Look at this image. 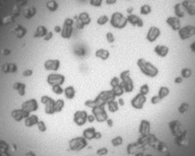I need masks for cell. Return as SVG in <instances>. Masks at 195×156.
I'll return each instance as SVG.
<instances>
[{
  "label": "cell",
  "instance_id": "1",
  "mask_svg": "<svg viewBox=\"0 0 195 156\" xmlns=\"http://www.w3.org/2000/svg\"><path fill=\"white\" fill-rule=\"evenodd\" d=\"M137 65L140 68L141 74H143L147 77L154 78L159 74L158 68L155 65H153L152 62L143 58H140L137 60Z\"/></svg>",
  "mask_w": 195,
  "mask_h": 156
},
{
  "label": "cell",
  "instance_id": "2",
  "mask_svg": "<svg viewBox=\"0 0 195 156\" xmlns=\"http://www.w3.org/2000/svg\"><path fill=\"white\" fill-rule=\"evenodd\" d=\"M120 80H121V85L123 86L125 92L130 93L134 90V82L132 78L130 77V71L126 70L123 71L120 74Z\"/></svg>",
  "mask_w": 195,
  "mask_h": 156
},
{
  "label": "cell",
  "instance_id": "3",
  "mask_svg": "<svg viewBox=\"0 0 195 156\" xmlns=\"http://www.w3.org/2000/svg\"><path fill=\"white\" fill-rule=\"evenodd\" d=\"M111 25L116 29H123L127 24V18L125 17L121 12H114L110 19Z\"/></svg>",
  "mask_w": 195,
  "mask_h": 156
},
{
  "label": "cell",
  "instance_id": "4",
  "mask_svg": "<svg viewBox=\"0 0 195 156\" xmlns=\"http://www.w3.org/2000/svg\"><path fill=\"white\" fill-rule=\"evenodd\" d=\"M87 145V141L84 137H77L73 138L69 141L70 150L73 152H80L85 149Z\"/></svg>",
  "mask_w": 195,
  "mask_h": 156
},
{
  "label": "cell",
  "instance_id": "5",
  "mask_svg": "<svg viewBox=\"0 0 195 156\" xmlns=\"http://www.w3.org/2000/svg\"><path fill=\"white\" fill-rule=\"evenodd\" d=\"M179 36L181 40L185 41V40H188L190 38H192L193 36L195 35V26L193 25H186V26H183L181 27L179 31Z\"/></svg>",
  "mask_w": 195,
  "mask_h": 156
},
{
  "label": "cell",
  "instance_id": "6",
  "mask_svg": "<svg viewBox=\"0 0 195 156\" xmlns=\"http://www.w3.org/2000/svg\"><path fill=\"white\" fill-rule=\"evenodd\" d=\"M73 20L71 18H66L63 22V27L60 32V35L64 39H69L72 36L73 33Z\"/></svg>",
  "mask_w": 195,
  "mask_h": 156
},
{
  "label": "cell",
  "instance_id": "7",
  "mask_svg": "<svg viewBox=\"0 0 195 156\" xmlns=\"http://www.w3.org/2000/svg\"><path fill=\"white\" fill-rule=\"evenodd\" d=\"M47 81L50 86H61L65 82V76L60 74H50L47 75Z\"/></svg>",
  "mask_w": 195,
  "mask_h": 156
},
{
  "label": "cell",
  "instance_id": "8",
  "mask_svg": "<svg viewBox=\"0 0 195 156\" xmlns=\"http://www.w3.org/2000/svg\"><path fill=\"white\" fill-rule=\"evenodd\" d=\"M92 114L98 122L102 123V122L107 121L108 119V115L104 109V106H97V107L92 108Z\"/></svg>",
  "mask_w": 195,
  "mask_h": 156
},
{
  "label": "cell",
  "instance_id": "9",
  "mask_svg": "<svg viewBox=\"0 0 195 156\" xmlns=\"http://www.w3.org/2000/svg\"><path fill=\"white\" fill-rule=\"evenodd\" d=\"M146 96L141 94V93H139L137 94L132 100H131V105L134 109H137V110H141L145 103H146Z\"/></svg>",
  "mask_w": 195,
  "mask_h": 156
},
{
  "label": "cell",
  "instance_id": "10",
  "mask_svg": "<svg viewBox=\"0 0 195 156\" xmlns=\"http://www.w3.org/2000/svg\"><path fill=\"white\" fill-rule=\"evenodd\" d=\"M87 113L86 111H76L73 114V122L76 126L82 127L87 122Z\"/></svg>",
  "mask_w": 195,
  "mask_h": 156
},
{
  "label": "cell",
  "instance_id": "11",
  "mask_svg": "<svg viewBox=\"0 0 195 156\" xmlns=\"http://www.w3.org/2000/svg\"><path fill=\"white\" fill-rule=\"evenodd\" d=\"M161 35V30L156 27V26H152L150 27L148 33H147V35H146V38L149 42L153 43L154 41H156Z\"/></svg>",
  "mask_w": 195,
  "mask_h": 156
},
{
  "label": "cell",
  "instance_id": "12",
  "mask_svg": "<svg viewBox=\"0 0 195 156\" xmlns=\"http://www.w3.org/2000/svg\"><path fill=\"white\" fill-rule=\"evenodd\" d=\"M169 128H170V130H171V134H172L175 138L178 137L179 135H180V134L185 130V129L182 128V127H181L179 121H178V120H173V121H171V122L169 123Z\"/></svg>",
  "mask_w": 195,
  "mask_h": 156
},
{
  "label": "cell",
  "instance_id": "13",
  "mask_svg": "<svg viewBox=\"0 0 195 156\" xmlns=\"http://www.w3.org/2000/svg\"><path fill=\"white\" fill-rule=\"evenodd\" d=\"M166 23L169 25V27L173 30V31H179L181 28V22H180V19H179L178 17H174V16H170L166 19Z\"/></svg>",
  "mask_w": 195,
  "mask_h": 156
},
{
  "label": "cell",
  "instance_id": "14",
  "mask_svg": "<svg viewBox=\"0 0 195 156\" xmlns=\"http://www.w3.org/2000/svg\"><path fill=\"white\" fill-rule=\"evenodd\" d=\"M60 61L59 60H47L44 63V67L47 71L57 72L60 69Z\"/></svg>",
  "mask_w": 195,
  "mask_h": 156
},
{
  "label": "cell",
  "instance_id": "15",
  "mask_svg": "<svg viewBox=\"0 0 195 156\" xmlns=\"http://www.w3.org/2000/svg\"><path fill=\"white\" fill-rule=\"evenodd\" d=\"M37 108H38V104H37L36 100H33V99L24 101V102L22 103V105H21V109H23L24 111L28 112L29 114L32 113V112L36 111Z\"/></svg>",
  "mask_w": 195,
  "mask_h": 156
},
{
  "label": "cell",
  "instance_id": "16",
  "mask_svg": "<svg viewBox=\"0 0 195 156\" xmlns=\"http://www.w3.org/2000/svg\"><path fill=\"white\" fill-rule=\"evenodd\" d=\"M139 132L141 137H146L151 134V123L148 120H141Z\"/></svg>",
  "mask_w": 195,
  "mask_h": 156
},
{
  "label": "cell",
  "instance_id": "17",
  "mask_svg": "<svg viewBox=\"0 0 195 156\" xmlns=\"http://www.w3.org/2000/svg\"><path fill=\"white\" fill-rule=\"evenodd\" d=\"M11 115L14 120H16L17 122H20L23 119H26L30 115V114L28 112L24 111L23 109H17L11 113Z\"/></svg>",
  "mask_w": 195,
  "mask_h": 156
},
{
  "label": "cell",
  "instance_id": "18",
  "mask_svg": "<svg viewBox=\"0 0 195 156\" xmlns=\"http://www.w3.org/2000/svg\"><path fill=\"white\" fill-rule=\"evenodd\" d=\"M181 4L190 16H195V0H184Z\"/></svg>",
  "mask_w": 195,
  "mask_h": 156
},
{
  "label": "cell",
  "instance_id": "19",
  "mask_svg": "<svg viewBox=\"0 0 195 156\" xmlns=\"http://www.w3.org/2000/svg\"><path fill=\"white\" fill-rule=\"evenodd\" d=\"M143 150H144V145L140 144L139 141L136 142V143L129 144L127 146V153H128V154H137L142 153Z\"/></svg>",
  "mask_w": 195,
  "mask_h": 156
},
{
  "label": "cell",
  "instance_id": "20",
  "mask_svg": "<svg viewBox=\"0 0 195 156\" xmlns=\"http://www.w3.org/2000/svg\"><path fill=\"white\" fill-rule=\"evenodd\" d=\"M127 21L132 24L133 26H137V27H143L144 26V22L142 20V19L137 15H134V14H129L127 17Z\"/></svg>",
  "mask_w": 195,
  "mask_h": 156
},
{
  "label": "cell",
  "instance_id": "21",
  "mask_svg": "<svg viewBox=\"0 0 195 156\" xmlns=\"http://www.w3.org/2000/svg\"><path fill=\"white\" fill-rule=\"evenodd\" d=\"M187 130H184L180 135L175 138V142L179 147H186L188 145V137H187Z\"/></svg>",
  "mask_w": 195,
  "mask_h": 156
},
{
  "label": "cell",
  "instance_id": "22",
  "mask_svg": "<svg viewBox=\"0 0 195 156\" xmlns=\"http://www.w3.org/2000/svg\"><path fill=\"white\" fill-rule=\"evenodd\" d=\"M155 54L160 58H166L169 53V47L165 45H157L154 47Z\"/></svg>",
  "mask_w": 195,
  "mask_h": 156
},
{
  "label": "cell",
  "instance_id": "23",
  "mask_svg": "<svg viewBox=\"0 0 195 156\" xmlns=\"http://www.w3.org/2000/svg\"><path fill=\"white\" fill-rule=\"evenodd\" d=\"M153 148H154L155 150H157L158 152L162 153V154H168L169 153V149H168V146L166 143L157 140L154 144L153 145Z\"/></svg>",
  "mask_w": 195,
  "mask_h": 156
},
{
  "label": "cell",
  "instance_id": "24",
  "mask_svg": "<svg viewBox=\"0 0 195 156\" xmlns=\"http://www.w3.org/2000/svg\"><path fill=\"white\" fill-rule=\"evenodd\" d=\"M84 26L88 25L91 22V18L89 16V14L87 12H81L78 15V19H77Z\"/></svg>",
  "mask_w": 195,
  "mask_h": 156
},
{
  "label": "cell",
  "instance_id": "25",
  "mask_svg": "<svg viewBox=\"0 0 195 156\" xmlns=\"http://www.w3.org/2000/svg\"><path fill=\"white\" fill-rule=\"evenodd\" d=\"M95 56L102 60H106L109 59L110 57V52L107 50V49H104V48H99L96 50L95 52Z\"/></svg>",
  "mask_w": 195,
  "mask_h": 156
},
{
  "label": "cell",
  "instance_id": "26",
  "mask_svg": "<svg viewBox=\"0 0 195 156\" xmlns=\"http://www.w3.org/2000/svg\"><path fill=\"white\" fill-rule=\"evenodd\" d=\"M96 129L94 127H88L86 129H85L83 131V137L86 140H90L95 139V134H96Z\"/></svg>",
  "mask_w": 195,
  "mask_h": 156
},
{
  "label": "cell",
  "instance_id": "27",
  "mask_svg": "<svg viewBox=\"0 0 195 156\" xmlns=\"http://www.w3.org/2000/svg\"><path fill=\"white\" fill-rule=\"evenodd\" d=\"M184 7H182V4L181 3H178L174 6V12H175V15L176 17H178L179 19L180 18H184L185 16V11H184Z\"/></svg>",
  "mask_w": 195,
  "mask_h": 156
},
{
  "label": "cell",
  "instance_id": "28",
  "mask_svg": "<svg viewBox=\"0 0 195 156\" xmlns=\"http://www.w3.org/2000/svg\"><path fill=\"white\" fill-rule=\"evenodd\" d=\"M63 93H64L66 99L73 100L75 97V93L76 92H75V89H74V87L73 86H69V87H67L64 88V92Z\"/></svg>",
  "mask_w": 195,
  "mask_h": 156
},
{
  "label": "cell",
  "instance_id": "29",
  "mask_svg": "<svg viewBox=\"0 0 195 156\" xmlns=\"http://www.w3.org/2000/svg\"><path fill=\"white\" fill-rule=\"evenodd\" d=\"M38 117L35 115H29L26 119H25V126L28 127H32L35 125L38 124Z\"/></svg>",
  "mask_w": 195,
  "mask_h": 156
},
{
  "label": "cell",
  "instance_id": "30",
  "mask_svg": "<svg viewBox=\"0 0 195 156\" xmlns=\"http://www.w3.org/2000/svg\"><path fill=\"white\" fill-rule=\"evenodd\" d=\"M169 94H170V89H169V87H167L163 86V87H161L159 88V90H158V96L160 97L161 100L166 99V97H168Z\"/></svg>",
  "mask_w": 195,
  "mask_h": 156
},
{
  "label": "cell",
  "instance_id": "31",
  "mask_svg": "<svg viewBox=\"0 0 195 156\" xmlns=\"http://www.w3.org/2000/svg\"><path fill=\"white\" fill-rule=\"evenodd\" d=\"M13 88L15 90L18 91V93L20 95V96H23L25 94V88H26V86L23 84V83H20V82H17L13 85Z\"/></svg>",
  "mask_w": 195,
  "mask_h": 156
},
{
  "label": "cell",
  "instance_id": "32",
  "mask_svg": "<svg viewBox=\"0 0 195 156\" xmlns=\"http://www.w3.org/2000/svg\"><path fill=\"white\" fill-rule=\"evenodd\" d=\"M54 103H55V101L53 100V99H51L48 102H47L45 104V112L47 114H53L55 113V111H54Z\"/></svg>",
  "mask_w": 195,
  "mask_h": 156
},
{
  "label": "cell",
  "instance_id": "33",
  "mask_svg": "<svg viewBox=\"0 0 195 156\" xmlns=\"http://www.w3.org/2000/svg\"><path fill=\"white\" fill-rule=\"evenodd\" d=\"M107 107H108V110L111 112V113H116L118 110H119V104L116 100H110L108 103H107Z\"/></svg>",
  "mask_w": 195,
  "mask_h": 156
},
{
  "label": "cell",
  "instance_id": "34",
  "mask_svg": "<svg viewBox=\"0 0 195 156\" xmlns=\"http://www.w3.org/2000/svg\"><path fill=\"white\" fill-rule=\"evenodd\" d=\"M193 75V70L190 67H185L180 71V76L183 79H189Z\"/></svg>",
  "mask_w": 195,
  "mask_h": 156
},
{
  "label": "cell",
  "instance_id": "35",
  "mask_svg": "<svg viewBox=\"0 0 195 156\" xmlns=\"http://www.w3.org/2000/svg\"><path fill=\"white\" fill-rule=\"evenodd\" d=\"M112 91H113V95L115 97H121L125 93V89H124V87H123V86L121 84L118 85L115 87H113L112 88Z\"/></svg>",
  "mask_w": 195,
  "mask_h": 156
},
{
  "label": "cell",
  "instance_id": "36",
  "mask_svg": "<svg viewBox=\"0 0 195 156\" xmlns=\"http://www.w3.org/2000/svg\"><path fill=\"white\" fill-rule=\"evenodd\" d=\"M64 105H65L64 100H56L55 103H54V111H55V113H60V112H61V111L63 110V108H64Z\"/></svg>",
  "mask_w": 195,
  "mask_h": 156
},
{
  "label": "cell",
  "instance_id": "37",
  "mask_svg": "<svg viewBox=\"0 0 195 156\" xmlns=\"http://www.w3.org/2000/svg\"><path fill=\"white\" fill-rule=\"evenodd\" d=\"M47 7L50 10V11H56L59 7V4L57 3V1L55 0H50L49 2H47Z\"/></svg>",
  "mask_w": 195,
  "mask_h": 156
},
{
  "label": "cell",
  "instance_id": "38",
  "mask_svg": "<svg viewBox=\"0 0 195 156\" xmlns=\"http://www.w3.org/2000/svg\"><path fill=\"white\" fill-rule=\"evenodd\" d=\"M152 12V7L150 5H142L140 7V14L141 15H149Z\"/></svg>",
  "mask_w": 195,
  "mask_h": 156
},
{
  "label": "cell",
  "instance_id": "39",
  "mask_svg": "<svg viewBox=\"0 0 195 156\" xmlns=\"http://www.w3.org/2000/svg\"><path fill=\"white\" fill-rule=\"evenodd\" d=\"M189 109H190V104L187 102H182L179 107V114H184L189 111Z\"/></svg>",
  "mask_w": 195,
  "mask_h": 156
},
{
  "label": "cell",
  "instance_id": "40",
  "mask_svg": "<svg viewBox=\"0 0 195 156\" xmlns=\"http://www.w3.org/2000/svg\"><path fill=\"white\" fill-rule=\"evenodd\" d=\"M108 21H109V17H108L107 15H102V16L99 17L98 20H97V23H98L99 25H104V24H106Z\"/></svg>",
  "mask_w": 195,
  "mask_h": 156
},
{
  "label": "cell",
  "instance_id": "41",
  "mask_svg": "<svg viewBox=\"0 0 195 156\" xmlns=\"http://www.w3.org/2000/svg\"><path fill=\"white\" fill-rule=\"evenodd\" d=\"M123 138L122 137H120V136H118V137H115V138H113V140H112V144H113V146H115V147H117V146H120V145H122L123 144Z\"/></svg>",
  "mask_w": 195,
  "mask_h": 156
},
{
  "label": "cell",
  "instance_id": "42",
  "mask_svg": "<svg viewBox=\"0 0 195 156\" xmlns=\"http://www.w3.org/2000/svg\"><path fill=\"white\" fill-rule=\"evenodd\" d=\"M120 84H121V80H120L119 77H116V76L113 77V78L111 79V81H110V86L112 87V88L117 87V86L120 85Z\"/></svg>",
  "mask_w": 195,
  "mask_h": 156
},
{
  "label": "cell",
  "instance_id": "43",
  "mask_svg": "<svg viewBox=\"0 0 195 156\" xmlns=\"http://www.w3.org/2000/svg\"><path fill=\"white\" fill-rule=\"evenodd\" d=\"M52 91L57 95H61L64 92V89L61 87V86H53L52 87Z\"/></svg>",
  "mask_w": 195,
  "mask_h": 156
},
{
  "label": "cell",
  "instance_id": "44",
  "mask_svg": "<svg viewBox=\"0 0 195 156\" xmlns=\"http://www.w3.org/2000/svg\"><path fill=\"white\" fill-rule=\"evenodd\" d=\"M149 92H150V87H149V86H148L147 84H144V85H142V86L140 87V93H141V94H143V95L146 96Z\"/></svg>",
  "mask_w": 195,
  "mask_h": 156
},
{
  "label": "cell",
  "instance_id": "45",
  "mask_svg": "<svg viewBox=\"0 0 195 156\" xmlns=\"http://www.w3.org/2000/svg\"><path fill=\"white\" fill-rule=\"evenodd\" d=\"M161 100H162L160 99V97H159L158 95H156V96L152 97V99H151V103L153 104V105H155V104H158Z\"/></svg>",
  "mask_w": 195,
  "mask_h": 156
},
{
  "label": "cell",
  "instance_id": "46",
  "mask_svg": "<svg viewBox=\"0 0 195 156\" xmlns=\"http://www.w3.org/2000/svg\"><path fill=\"white\" fill-rule=\"evenodd\" d=\"M108 149L107 148H100V149H99L98 151H97V154L100 156H103V155H106L107 154H108Z\"/></svg>",
  "mask_w": 195,
  "mask_h": 156
},
{
  "label": "cell",
  "instance_id": "47",
  "mask_svg": "<svg viewBox=\"0 0 195 156\" xmlns=\"http://www.w3.org/2000/svg\"><path fill=\"white\" fill-rule=\"evenodd\" d=\"M106 39H107V41H108L109 43H113L114 40H115L114 35H113L112 33H110V32L106 33Z\"/></svg>",
  "mask_w": 195,
  "mask_h": 156
},
{
  "label": "cell",
  "instance_id": "48",
  "mask_svg": "<svg viewBox=\"0 0 195 156\" xmlns=\"http://www.w3.org/2000/svg\"><path fill=\"white\" fill-rule=\"evenodd\" d=\"M37 127H38V129H39L40 131H42V132H44V131H46V130H47V127H46L45 123H44V122H42V121L38 122Z\"/></svg>",
  "mask_w": 195,
  "mask_h": 156
},
{
  "label": "cell",
  "instance_id": "49",
  "mask_svg": "<svg viewBox=\"0 0 195 156\" xmlns=\"http://www.w3.org/2000/svg\"><path fill=\"white\" fill-rule=\"evenodd\" d=\"M103 0H90V5L93 7H100Z\"/></svg>",
  "mask_w": 195,
  "mask_h": 156
},
{
  "label": "cell",
  "instance_id": "50",
  "mask_svg": "<svg viewBox=\"0 0 195 156\" xmlns=\"http://www.w3.org/2000/svg\"><path fill=\"white\" fill-rule=\"evenodd\" d=\"M50 100H51L50 97H48V96H43V97L41 98V102H42L43 104H46V103L48 102Z\"/></svg>",
  "mask_w": 195,
  "mask_h": 156
},
{
  "label": "cell",
  "instance_id": "51",
  "mask_svg": "<svg viewBox=\"0 0 195 156\" xmlns=\"http://www.w3.org/2000/svg\"><path fill=\"white\" fill-rule=\"evenodd\" d=\"M183 82V78L181 76H178L174 79V83L175 84H181Z\"/></svg>",
  "mask_w": 195,
  "mask_h": 156
},
{
  "label": "cell",
  "instance_id": "52",
  "mask_svg": "<svg viewBox=\"0 0 195 156\" xmlns=\"http://www.w3.org/2000/svg\"><path fill=\"white\" fill-rule=\"evenodd\" d=\"M95 120H96V119H95V116H94L93 114H91V115H87V122H89V123H93Z\"/></svg>",
  "mask_w": 195,
  "mask_h": 156
},
{
  "label": "cell",
  "instance_id": "53",
  "mask_svg": "<svg viewBox=\"0 0 195 156\" xmlns=\"http://www.w3.org/2000/svg\"><path fill=\"white\" fill-rule=\"evenodd\" d=\"M32 74H33V72H32L31 70H27V71H24V72H23V75H24V76H30Z\"/></svg>",
  "mask_w": 195,
  "mask_h": 156
},
{
  "label": "cell",
  "instance_id": "54",
  "mask_svg": "<svg viewBox=\"0 0 195 156\" xmlns=\"http://www.w3.org/2000/svg\"><path fill=\"white\" fill-rule=\"evenodd\" d=\"M106 122H107V125H108L110 127H113V121L112 119H109V118H108Z\"/></svg>",
  "mask_w": 195,
  "mask_h": 156
},
{
  "label": "cell",
  "instance_id": "55",
  "mask_svg": "<svg viewBox=\"0 0 195 156\" xmlns=\"http://www.w3.org/2000/svg\"><path fill=\"white\" fill-rule=\"evenodd\" d=\"M190 48H191L192 52L195 54V41L193 42V43H192V44H191V46H190Z\"/></svg>",
  "mask_w": 195,
  "mask_h": 156
},
{
  "label": "cell",
  "instance_id": "56",
  "mask_svg": "<svg viewBox=\"0 0 195 156\" xmlns=\"http://www.w3.org/2000/svg\"><path fill=\"white\" fill-rule=\"evenodd\" d=\"M101 137H102V134L100 132H96V134H95V139L96 140H100Z\"/></svg>",
  "mask_w": 195,
  "mask_h": 156
},
{
  "label": "cell",
  "instance_id": "57",
  "mask_svg": "<svg viewBox=\"0 0 195 156\" xmlns=\"http://www.w3.org/2000/svg\"><path fill=\"white\" fill-rule=\"evenodd\" d=\"M117 2V0H106V4L107 5H113Z\"/></svg>",
  "mask_w": 195,
  "mask_h": 156
},
{
  "label": "cell",
  "instance_id": "58",
  "mask_svg": "<svg viewBox=\"0 0 195 156\" xmlns=\"http://www.w3.org/2000/svg\"><path fill=\"white\" fill-rule=\"evenodd\" d=\"M117 102H118V104H119L120 106H124V105H125V101H124L123 99H119V100H117Z\"/></svg>",
  "mask_w": 195,
  "mask_h": 156
},
{
  "label": "cell",
  "instance_id": "59",
  "mask_svg": "<svg viewBox=\"0 0 195 156\" xmlns=\"http://www.w3.org/2000/svg\"><path fill=\"white\" fill-rule=\"evenodd\" d=\"M55 32H56V33H60V32H61L60 26H55Z\"/></svg>",
  "mask_w": 195,
  "mask_h": 156
},
{
  "label": "cell",
  "instance_id": "60",
  "mask_svg": "<svg viewBox=\"0 0 195 156\" xmlns=\"http://www.w3.org/2000/svg\"><path fill=\"white\" fill-rule=\"evenodd\" d=\"M126 11H127V13H131V12L133 11V7H128V8L126 9Z\"/></svg>",
  "mask_w": 195,
  "mask_h": 156
},
{
  "label": "cell",
  "instance_id": "61",
  "mask_svg": "<svg viewBox=\"0 0 195 156\" xmlns=\"http://www.w3.org/2000/svg\"><path fill=\"white\" fill-rule=\"evenodd\" d=\"M26 156H35V154H33V153H28Z\"/></svg>",
  "mask_w": 195,
  "mask_h": 156
},
{
  "label": "cell",
  "instance_id": "62",
  "mask_svg": "<svg viewBox=\"0 0 195 156\" xmlns=\"http://www.w3.org/2000/svg\"><path fill=\"white\" fill-rule=\"evenodd\" d=\"M136 156H145V155H144V154H143V153H140V154H137Z\"/></svg>",
  "mask_w": 195,
  "mask_h": 156
},
{
  "label": "cell",
  "instance_id": "63",
  "mask_svg": "<svg viewBox=\"0 0 195 156\" xmlns=\"http://www.w3.org/2000/svg\"><path fill=\"white\" fill-rule=\"evenodd\" d=\"M166 156H173V155H171V154H170L168 153V154H166Z\"/></svg>",
  "mask_w": 195,
  "mask_h": 156
},
{
  "label": "cell",
  "instance_id": "64",
  "mask_svg": "<svg viewBox=\"0 0 195 156\" xmlns=\"http://www.w3.org/2000/svg\"><path fill=\"white\" fill-rule=\"evenodd\" d=\"M145 156H153V155H151V154H147V155H145Z\"/></svg>",
  "mask_w": 195,
  "mask_h": 156
}]
</instances>
